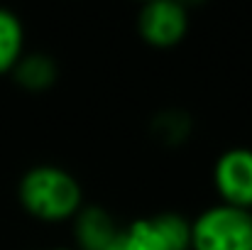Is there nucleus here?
<instances>
[{
    "label": "nucleus",
    "mask_w": 252,
    "mask_h": 250,
    "mask_svg": "<svg viewBox=\"0 0 252 250\" xmlns=\"http://www.w3.org/2000/svg\"><path fill=\"white\" fill-rule=\"evenodd\" d=\"M140 39L152 49L179 47L191 27V15L184 2L176 0H152L145 2L135 20Z\"/></svg>",
    "instance_id": "nucleus-4"
},
{
    "label": "nucleus",
    "mask_w": 252,
    "mask_h": 250,
    "mask_svg": "<svg viewBox=\"0 0 252 250\" xmlns=\"http://www.w3.org/2000/svg\"><path fill=\"white\" fill-rule=\"evenodd\" d=\"M250 216H252V209H250Z\"/></svg>",
    "instance_id": "nucleus-11"
},
{
    "label": "nucleus",
    "mask_w": 252,
    "mask_h": 250,
    "mask_svg": "<svg viewBox=\"0 0 252 250\" xmlns=\"http://www.w3.org/2000/svg\"><path fill=\"white\" fill-rule=\"evenodd\" d=\"M118 250H191V218L179 211L135 218L123 228Z\"/></svg>",
    "instance_id": "nucleus-3"
},
{
    "label": "nucleus",
    "mask_w": 252,
    "mask_h": 250,
    "mask_svg": "<svg viewBox=\"0 0 252 250\" xmlns=\"http://www.w3.org/2000/svg\"><path fill=\"white\" fill-rule=\"evenodd\" d=\"M191 250H252V216L228 204L206 206L191 218Z\"/></svg>",
    "instance_id": "nucleus-2"
},
{
    "label": "nucleus",
    "mask_w": 252,
    "mask_h": 250,
    "mask_svg": "<svg viewBox=\"0 0 252 250\" xmlns=\"http://www.w3.org/2000/svg\"><path fill=\"white\" fill-rule=\"evenodd\" d=\"M76 250H118L123 228L100 204H84L71 221Z\"/></svg>",
    "instance_id": "nucleus-6"
},
{
    "label": "nucleus",
    "mask_w": 252,
    "mask_h": 250,
    "mask_svg": "<svg viewBox=\"0 0 252 250\" xmlns=\"http://www.w3.org/2000/svg\"><path fill=\"white\" fill-rule=\"evenodd\" d=\"M17 201L34 221L66 223L84 206V186L64 167L34 165L17 181Z\"/></svg>",
    "instance_id": "nucleus-1"
},
{
    "label": "nucleus",
    "mask_w": 252,
    "mask_h": 250,
    "mask_svg": "<svg viewBox=\"0 0 252 250\" xmlns=\"http://www.w3.org/2000/svg\"><path fill=\"white\" fill-rule=\"evenodd\" d=\"M22 54H25V25L12 10L0 7V76L10 74Z\"/></svg>",
    "instance_id": "nucleus-9"
},
{
    "label": "nucleus",
    "mask_w": 252,
    "mask_h": 250,
    "mask_svg": "<svg viewBox=\"0 0 252 250\" xmlns=\"http://www.w3.org/2000/svg\"><path fill=\"white\" fill-rule=\"evenodd\" d=\"M193 115L184 108H162L150 118V138L162 147H181L193 135Z\"/></svg>",
    "instance_id": "nucleus-8"
},
{
    "label": "nucleus",
    "mask_w": 252,
    "mask_h": 250,
    "mask_svg": "<svg viewBox=\"0 0 252 250\" xmlns=\"http://www.w3.org/2000/svg\"><path fill=\"white\" fill-rule=\"evenodd\" d=\"M54 250H76V248H54Z\"/></svg>",
    "instance_id": "nucleus-10"
},
{
    "label": "nucleus",
    "mask_w": 252,
    "mask_h": 250,
    "mask_svg": "<svg viewBox=\"0 0 252 250\" xmlns=\"http://www.w3.org/2000/svg\"><path fill=\"white\" fill-rule=\"evenodd\" d=\"M10 76L27 93H44L59 81V64L47 52H25Z\"/></svg>",
    "instance_id": "nucleus-7"
},
{
    "label": "nucleus",
    "mask_w": 252,
    "mask_h": 250,
    "mask_svg": "<svg viewBox=\"0 0 252 250\" xmlns=\"http://www.w3.org/2000/svg\"><path fill=\"white\" fill-rule=\"evenodd\" d=\"M213 189L220 204L252 209V147H228L213 162Z\"/></svg>",
    "instance_id": "nucleus-5"
}]
</instances>
